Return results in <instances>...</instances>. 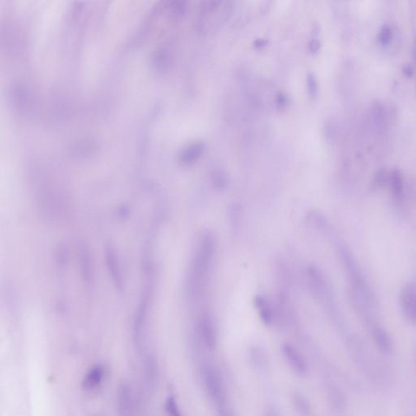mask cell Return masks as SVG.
Masks as SVG:
<instances>
[{
  "mask_svg": "<svg viewBox=\"0 0 416 416\" xmlns=\"http://www.w3.org/2000/svg\"><path fill=\"white\" fill-rule=\"evenodd\" d=\"M216 250V238L212 233L205 232L202 235L192 263L188 279V293L194 295L199 291L203 278L209 270L211 262Z\"/></svg>",
  "mask_w": 416,
  "mask_h": 416,
  "instance_id": "obj_1",
  "label": "cell"
},
{
  "mask_svg": "<svg viewBox=\"0 0 416 416\" xmlns=\"http://www.w3.org/2000/svg\"><path fill=\"white\" fill-rule=\"evenodd\" d=\"M146 274V286L142 293V298L140 301L139 307L136 314L133 327V340L136 348L139 353H142L144 346L145 329H146V318L148 314L149 306L153 292V269L145 271Z\"/></svg>",
  "mask_w": 416,
  "mask_h": 416,
  "instance_id": "obj_2",
  "label": "cell"
},
{
  "mask_svg": "<svg viewBox=\"0 0 416 416\" xmlns=\"http://www.w3.org/2000/svg\"><path fill=\"white\" fill-rule=\"evenodd\" d=\"M202 376L205 387L212 401L219 407H224L225 403V389L222 379L216 368L205 365L202 370Z\"/></svg>",
  "mask_w": 416,
  "mask_h": 416,
  "instance_id": "obj_3",
  "label": "cell"
},
{
  "mask_svg": "<svg viewBox=\"0 0 416 416\" xmlns=\"http://www.w3.org/2000/svg\"><path fill=\"white\" fill-rule=\"evenodd\" d=\"M401 307L406 319L416 323V284L407 283L403 286L400 297Z\"/></svg>",
  "mask_w": 416,
  "mask_h": 416,
  "instance_id": "obj_4",
  "label": "cell"
},
{
  "mask_svg": "<svg viewBox=\"0 0 416 416\" xmlns=\"http://www.w3.org/2000/svg\"><path fill=\"white\" fill-rule=\"evenodd\" d=\"M282 351L291 368L297 375L303 376L307 372V364H306V360L297 349L293 347L292 345L285 344Z\"/></svg>",
  "mask_w": 416,
  "mask_h": 416,
  "instance_id": "obj_5",
  "label": "cell"
},
{
  "mask_svg": "<svg viewBox=\"0 0 416 416\" xmlns=\"http://www.w3.org/2000/svg\"><path fill=\"white\" fill-rule=\"evenodd\" d=\"M307 280L310 291L315 295V297L324 298L328 296L329 293L328 284L323 274L318 269L315 268H308Z\"/></svg>",
  "mask_w": 416,
  "mask_h": 416,
  "instance_id": "obj_6",
  "label": "cell"
},
{
  "mask_svg": "<svg viewBox=\"0 0 416 416\" xmlns=\"http://www.w3.org/2000/svg\"><path fill=\"white\" fill-rule=\"evenodd\" d=\"M199 330H200L201 337L206 347L211 351L216 348V328L214 325L213 320L209 315L204 314L203 317L201 318Z\"/></svg>",
  "mask_w": 416,
  "mask_h": 416,
  "instance_id": "obj_7",
  "label": "cell"
},
{
  "mask_svg": "<svg viewBox=\"0 0 416 416\" xmlns=\"http://www.w3.org/2000/svg\"><path fill=\"white\" fill-rule=\"evenodd\" d=\"M107 265L108 271L110 272L113 284L118 291H121L123 289V278L121 270L119 267V261L113 248H108L106 250Z\"/></svg>",
  "mask_w": 416,
  "mask_h": 416,
  "instance_id": "obj_8",
  "label": "cell"
},
{
  "mask_svg": "<svg viewBox=\"0 0 416 416\" xmlns=\"http://www.w3.org/2000/svg\"><path fill=\"white\" fill-rule=\"evenodd\" d=\"M132 392L130 387L128 384L123 383L118 389V397H117V403H118V410L119 414L122 416H127L130 414L132 406Z\"/></svg>",
  "mask_w": 416,
  "mask_h": 416,
  "instance_id": "obj_9",
  "label": "cell"
},
{
  "mask_svg": "<svg viewBox=\"0 0 416 416\" xmlns=\"http://www.w3.org/2000/svg\"><path fill=\"white\" fill-rule=\"evenodd\" d=\"M204 143L202 142H196L189 145L180 154V160L185 165H193L197 162L204 151Z\"/></svg>",
  "mask_w": 416,
  "mask_h": 416,
  "instance_id": "obj_10",
  "label": "cell"
},
{
  "mask_svg": "<svg viewBox=\"0 0 416 416\" xmlns=\"http://www.w3.org/2000/svg\"><path fill=\"white\" fill-rule=\"evenodd\" d=\"M389 182L394 200L396 203L401 204L403 203L404 195V180L402 173L398 169H394L389 174Z\"/></svg>",
  "mask_w": 416,
  "mask_h": 416,
  "instance_id": "obj_11",
  "label": "cell"
},
{
  "mask_svg": "<svg viewBox=\"0 0 416 416\" xmlns=\"http://www.w3.org/2000/svg\"><path fill=\"white\" fill-rule=\"evenodd\" d=\"M157 379V365L155 358L152 356H148L145 360V383L149 393L155 389V382Z\"/></svg>",
  "mask_w": 416,
  "mask_h": 416,
  "instance_id": "obj_12",
  "label": "cell"
},
{
  "mask_svg": "<svg viewBox=\"0 0 416 416\" xmlns=\"http://www.w3.org/2000/svg\"><path fill=\"white\" fill-rule=\"evenodd\" d=\"M81 260H80V268H81V276L86 286H92L94 281V269L93 263L90 259V254L86 250L81 252Z\"/></svg>",
  "mask_w": 416,
  "mask_h": 416,
  "instance_id": "obj_13",
  "label": "cell"
},
{
  "mask_svg": "<svg viewBox=\"0 0 416 416\" xmlns=\"http://www.w3.org/2000/svg\"><path fill=\"white\" fill-rule=\"evenodd\" d=\"M103 376H104V368L102 366L97 365L93 367L84 379L83 383H82L84 389H90L97 387L98 385L101 383Z\"/></svg>",
  "mask_w": 416,
  "mask_h": 416,
  "instance_id": "obj_14",
  "label": "cell"
},
{
  "mask_svg": "<svg viewBox=\"0 0 416 416\" xmlns=\"http://www.w3.org/2000/svg\"><path fill=\"white\" fill-rule=\"evenodd\" d=\"M372 333H373L374 339L376 341V344L380 349V351H382L385 353H389L391 349V342L386 331L384 330L382 327L380 325H376L372 329Z\"/></svg>",
  "mask_w": 416,
  "mask_h": 416,
  "instance_id": "obj_15",
  "label": "cell"
},
{
  "mask_svg": "<svg viewBox=\"0 0 416 416\" xmlns=\"http://www.w3.org/2000/svg\"><path fill=\"white\" fill-rule=\"evenodd\" d=\"M306 84H307V90H308L309 97L310 98V99H316L319 88H318L317 81H316L315 75L312 74V73H309L307 75Z\"/></svg>",
  "mask_w": 416,
  "mask_h": 416,
  "instance_id": "obj_16",
  "label": "cell"
},
{
  "mask_svg": "<svg viewBox=\"0 0 416 416\" xmlns=\"http://www.w3.org/2000/svg\"><path fill=\"white\" fill-rule=\"evenodd\" d=\"M392 39H393V31H392L391 27L385 25V27L382 28L379 34V42L383 47H387L391 43Z\"/></svg>",
  "mask_w": 416,
  "mask_h": 416,
  "instance_id": "obj_17",
  "label": "cell"
},
{
  "mask_svg": "<svg viewBox=\"0 0 416 416\" xmlns=\"http://www.w3.org/2000/svg\"><path fill=\"white\" fill-rule=\"evenodd\" d=\"M166 411L170 416H180V412H179V410H178V404H177V402H176V399L174 397H169L167 399Z\"/></svg>",
  "mask_w": 416,
  "mask_h": 416,
  "instance_id": "obj_18",
  "label": "cell"
},
{
  "mask_svg": "<svg viewBox=\"0 0 416 416\" xmlns=\"http://www.w3.org/2000/svg\"><path fill=\"white\" fill-rule=\"evenodd\" d=\"M212 180H213L214 185L217 187L218 189H223L226 184V179H225L224 174H222V172L216 171L213 174Z\"/></svg>",
  "mask_w": 416,
  "mask_h": 416,
  "instance_id": "obj_19",
  "label": "cell"
},
{
  "mask_svg": "<svg viewBox=\"0 0 416 416\" xmlns=\"http://www.w3.org/2000/svg\"><path fill=\"white\" fill-rule=\"evenodd\" d=\"M295 403L297 406V409L299 410L300 412L302 413L308 412L309 406L307 401L305 398L301 396H296L295 398Z\"/></svg>",
  "mask_w": 416,
  "mask_h": 416,
  "instance_id": "obj_20",
  "label": "cell"
},
{
  "mask_svg": "<svg viewBox=\"0 0 416 416\" xmlns=\"http://www.w3.org/2000/svg\"><path fill=\"white\" fill-rule=\"evenodd\" d=\"M389 175L388 176L385 173V170L382 169L380 171L378 172L376 174V178H375V183H376V186H382L384 185L387 180H389Z\"/></svg>",
  "mask_w": 416,
  "mask_h": 416,
  "instance_id": "obj_21",
  "label": "cell"
},
{
  "mask_svg": "<svg viewBox=\"0 0 416 416\" xmlns=\"http://www.w3.org/2000/svg\"><path fill=\"white\" fill-rule=\"evenodd\" d=\"M319 48H320V43L317 39H313L309 43V48H310V52H313V53L317 52Z\"/></svg>",
  "mask_w": 416,
  "mask_h": 416,
  "instance_id": "obj_22",
  "label": "cell"
},
{
  "mask_svg": "<svg viewBox=\"0 0 416 416\" xmlns=\"http://www.w3.org/2000/svg\"><path fill=\"white\" fill-rule=\"evenodd\" d=\"M267 44H268V41L265 40V39H258L254 43V46L257 48H264Z\"/></svg>",
  "mask_w": 416,
  "mask_h": 416,
  "instance_id": "obj_23",
  "label": "cell"
},
{
  "mask_svg": "<svg viewBox=\"0 0 416 416\" xmlns=\"http://www.w3.org/2000/svg\"><path fill=\"white\" fill-rule=\"evenodd\" d=\"M277 103H278V105L281 108H283L285 107L286 104V98L284 97L283 95H280L278 99H277Z\"/></svg>",
  "mask_w": 416,
  "mask_h": 416,
  "instance_id": "obj_24",
  "label": "cell"
},
{
  "mask_svg": "<svg viewBox=\"0 0 416 416\" xmlns=\"http://www.w3.org/2000/svg\"><path fill=\"white\" fill-rule=\"evenodd\" d=\"M415 55H416V51H415Z\"/></svg>",
  "mask_w": 416,
  "mask_h": 416,
  "instance_id": "obj_25",
  "label": "cell"
}]
</instances>
